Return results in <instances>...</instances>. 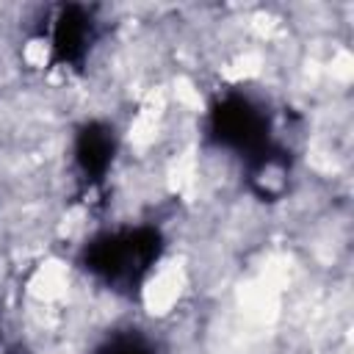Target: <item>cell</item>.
<instances>
[{
  "label": "cell",
  "instance_id": "cell-1",
  "mask_svg": "<svg viewBox=\"0 0 354 354\" xmlns=\"http://www.w3.org/2000/svg\"><path fill=\"white\" fill-rule=\"evenodd\" d=\"M163 246V232L149 224L102 230L80 249V266L105 288L116 293H133L155 271Z\"/></svg>",
  "mask_w": 354,
  "mask_h": 354
},
{
  "label": "cell",
  "instance_id": "cell-2",
  "mask_svg": "<svg viewBox=\"0 0 354 354\" xmlns=\"http://www.w3.org/2000/svg\"><path fill=\"white\" fill-rule=\"evenodd\" d=\"M271 113L243 91L221 94L207 111V136L216 147L238 152L243 160L274 144Z\"/></svg>",
  "mask_w": 354,
  "mask_h": 354
},
{
  "label": "cell",
  "instance_id": "cell-3",
  "mask_svg": "<svg viewBox=\"0 0 354 354\" xmlns=\"http://www.w3.org/2000/svg\"><path fill=\"white\" fill-rule=\"evenodd\" d=\"M97 41V17L88 6L66 3L50 19V64L77 69L86 64Z\"/></svg>",
  "mask_w": 354,
  "mask_h": 354
},
{
  "label": "cell",
  "instance_id": "cell-4",
  "mask_svg": "<svg viewBox=\"0 0 354 354\" xmlns=\"http://www.w3.org/2000/svg\"><path fill=\"white\" fill-rule=\"evenodd\" d=\"M113 158H116L113 127L102 119L83 122L72 141V160H75V171L80 177V183L86 188H97L108 177Z\"/></svg>",
  "mask_w": 354,
  "mask_h": 354
},
{
  "label": "cell",
  "instance_id": "cell-5",
  "mask_svg": "<svg viewBox=\"0 0 354 354\" xmlns=\"http://www.w3.org/2000/svg\"><path fill=\"white\" fill-rule=\"evenodd\" d=\"M243 171H246V183L249 191L257 199H279L288 188V177H290V155L282 144H271L263 152H257L254 158L243 160Z\"/></svg>",
  "mask_w": 354,
  "mask_h": 354
},
{
  "label": "cell",
  "instance_id": "cell-6",
  "mask_svg": "<svg viewBox=\"0 0 354 354\" xmlns=\"http://www.w3.org/2000/svg\"><path fill=\"white\" fill-rule=\"evenodd\" d=\"M94 354H158V346L138 329H119L108 335Z\"/></svg>",
  "mask_w": 354,
  "mask_h": 354
}]
</instances>
